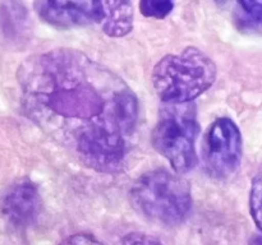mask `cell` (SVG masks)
<instances>
[{
  "label": "cell",
  "mask_w": 262,
  "mask_h": 245,
  "mask_svg": "<svg viewBox=\"0 0 262 245\" xmlns=\"http://www.w3.org/2000/svg\"><path fill=\"white\" fill-rule=\"evenodd\" d=\"M35 9L45 22L59 28L81 27L102 19L101 2H61L48 0L35 3Z\"/></svg>",
  "instance_id": "6"
},
{
  "label": "cell",
  "mask_w": 262,
  "mask_h": 245,
  "mask_svg": "<svg viewBox=\"0 0 262 245\" xmlns=\"http://www.w3.org/2000/svg\"><path fill=\"white\" fill-rule=\"evenodd\" d=\"M204 168L211 178L225 179L238 170L242 161V134L229 117H219L207 129L201 150Z\"/></svg>",
  "instance_id": "5"
},
{
  "label": "cell",
  "mask_w": 262,
  "mask_h": 245,
  "mask_svg": "<svg viewBox=\"0 0 262 245\" xmlns=\"http://www.w3.org/2000/svg\"><path fill=\"white\" fill-rule=\"evenodd\" d=\"M118 245H163L160 241H158L154 237L147 236L145 234H138V232H133V234L127 235L123 237Z\"/></svg>",
  "instance_id": "12"
},
{
  "label": "cell",
  "mask_w": 262,
  "mask_h": 245,
  "mask_svg": "<svg viewBox=\"0 0 262 245\" xmlns=\"http://www.w3.org/2000/svg\"><path fill=\"white\" fill-rule=\"evenodd\" d=\"M130 201L138 213L166 226L183 222L192 208L188 181L165 168H156L140 176L130 189Z\"/></svg>",
  "instance_id": "3"
},
{
  "label": "cell",
  "mask_w": 262,
  "mask_h": 245,
  "mask_svg": "<svg viewBox=\"0 0 262 245\" xmlns=\"http://www.w3.org/2000/svg\"><path fill=\"white\" fill-rule=\"evenodd\" d=\"M60 245H102L101 242L94 236L87 234H77L64 240Z\"/></svg>",
  "instance_id": "13"
},
{
  "label": "cell",
  "mask_w": 262,
  "mask_h": 245,
  "mask_svg": "<svg viewBox=\"0 0 262 245\" xmlns=\"http://www.w3.org/2000/svg\"><path fill=\"white\" fill-rule=\"evenodd\" d=\"M234 19L241 31L260 32L262 23V3L238 2L234 10Z\"/></svg>",
  "instance_id": "9"
},
{
  "label": "cell",
  "mask_w": 262,
  "mask_h": 245,
  "mask_svg": "<svg viewBox=\"0 0 262 245\" xmlns=\"http://www.w3.org/2000/svg\"><path fill=\"white\" fill-rule=\"evenodd\" d=\"M199 130L196 106L192 102L165 104L160 110L151 140L154 148L170 162L177 174L187 173L196 166Z\"/></svg>",
  "instance_id": "4"
},
{
  "label": "cell",
  "mask_w": 262,
  "mask_h": 245,
  "mask_svg": "<svg viewBox=\"0 0 262 245\" xmlns=\"http://www.w3.org/2000/svg\"><path fill=\"white\" fill-rule=\"evenodd\" d=\"M174 8L173 2L168 0H143L140 3V10L145 17L163 19L170 14Z\"/></svg>",
  "instance_id": "10"
},
{
  "label": "cell",
  "mask_w": 262,
  "mask_h": 245,
  "mask_svg": "<svg viewBox=\"0 0 262 245\" xmlns=\"http://www.w3.org/2000/svg\"><path fill=\"white\" fill-rule=\"evenodd\" d=\"M26 115L71 148L112 130L130 135L138 100L119 78L81 51L59 48L25 61L18 73Z\"/></svg>",
  "instance_id": "1"
},
{
  "label": "cell",
  "mask_w": 262,
  "mask_h": 245,
  "mask_svg": "<svg viewBox=\"0 0 262 245\" xmlns=\"http://www.w3.org/2000/svg\"><path fill=\"white\" fill-rule=\"evenodd\" d=\"M102 19L99 23L110 37H123L133 28L135 12L129 2H101Z\"/></svg>",
  "instance_id": "8"
},
{
  "label": "cell",
  "mask_w": 262,
  "mask_h": 245,
  "mask_svg": "<svg viewBox=\"0 0 262 245\" xmlns=\"http://www.w3.org/2000/svg\"><path fill=\"white\" fill-rule=\"evenodd\" d=\"M250 212L256 226L261 229V178L256 176L252 180L250 193Z\"/></svg>",
  "instance_id": "11"
},
{
  "label": "cell",
  "mask_w": 262,
  "mask_h": 245,
  "mask_svg": "<svg viewBox=\"0 0 262 245\" xmlns=\"http://www.w3.org/2000/svg\"><path fill=\"white\" fill-rule=\"evenodd\" d=\"M41 209V198L37 186L30 180H23L8 189L2 199V213L10 225L27 227L37 218Z\"/></svg>",
  "instance_id": "7"
},
{
  "label": "cell",
  "mask_w": 262,
  "mask_h": 245,
  "mask_svg": "<svg viewBox=\"0 0 262 245\" xmlns=\"http://www.w3.org/2000/svg\"><path fill=\"white\" fill-rule=\"evenodd\" d=\"M216 66L200 48L189 46L166 55L152 70V84L159 99L168 105L188 104L214 84Z\"/></svg>",
  "instance_id": "2"
}]
</instances>
